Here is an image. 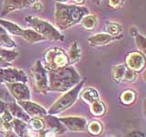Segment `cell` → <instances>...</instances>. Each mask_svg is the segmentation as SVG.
I'll use <instances>...</instances> for the list:
<instances>
[{"label": "cell", "mask_w": 146, "mask_h": 137, "mask_svg": "<svg viewBox=\"0 0 146 137\" xmlns=\"http://www.w3.org/2000/svg\"><path fill=\"white\" fill-rule=\"evenodd\" d=\"M90 10L83 6H75L56 3L55 6V24L60 30H66L80 23L82 17L88 15Z\"/></svg>", "instance_id": "6da1fadb"}, {"label": "cell", "mask_w": 146, "mask_h": 137, "mask_svg": "<svg viewBox=\"0 0 146 137\" xmlns=\"http://www.w3.org/2000/svg\"><path fill=\"white\" fill-rule=\"evenodd\" d=\"M48 90L64 92L80 81V76L73 67H64L49 70Z\"/></svg>", "instance_id": "7a4b0ae2"}, {"label": "cell", "mask_w": 146, "mask_h": 137, "mask_svg": "<svg viewBox=\"0 0 146 137\" xmlns=\"http://www.w3.org/2000/svg\"><path fill=\"white\" fill-rule=\"evenodd\" d=\"M25 22L29 27V29L35 30L36 33L41 35L46 39H50V40L64 39V37L60 33V31L47 20L42 19V18L38 17L29 16L25 17Z\"/></svg>", "instance_id": "3957f363"}, {"label": "cell", "mask_w": 146, "mask_h": 137, "mask_svg": "<svg viewBox=\"0 0 146 137\" xmlns=\"http://www.w3.org/2000/svg\"><path fill=\"white\" fill-rule=\"evenodd\" d=\"M44 67L49 70H58L64 67H67L68 62V54L61 48H49L43 53Z\"/></svg>", "instance_id": "277c9868"}, {"label": "cell", "mask_w": 146, "mask_h": 137, "mask_svg": "<svg viewBox=\"0 0 146 137\" xmlns=\"http://www.w3.org/2000/svg\"><path fill=\"white\" fill-rule=\"evenodd\" d=\"M84 80L80 81L79 83L76 85V87L70 89V90H68L66 93H64L60 98H58V100L55 102L52 107L49 110V114H57L58 112H61L63 111H65L68 108H70L71 105L76 102V100L79 96L80 91L83 86Z\"/></svg>", "instance_id": "5b68a950"}, {"label": "cell", "mask_w": 146, "mask_h": 137, "mask_svg": "<svg viewBox=\"0 0 146 137\" xmlns=\"http://www.w3.org/2000/svg\"><path fill=\"white\" fill-rule=\"evenodd\" d=\"M30 72L35 90L41 94L47 93L48 90V75L42 62L36 61L32 66Z\"/></svg>", "instance_id": "8992f818"}, {"label": "cell", "mask_w": 146, "mask_h": 137, "mask_svg": "<svg viewBox=\"0 0 146 137\" xmlns=\"http://www.w3.org/2000/svg\"><path fill=\"white\" fill-rule=\"evenodd\" d=\"M27 76L23 70L15 68H0V83H13V82H22L26 83Z\"/></svg>", "instance_id": "52a82bcc"}, {"label": "cell", "mask_w": 146, "mask_h": 137, "mask_svg": "<svg viewBox=\"0 0 146 137\" xmlns=\"http://www.w3.org/2000/svg\"><path fill=\"white\" fill-rule=\"evenodd\" d=\"M38 0H4L1 16H6L13 11L31 8L32 5Z\"/></svg>", "instance_id": "ba28073f"}, {"label": "cell", "mask_w": 146, "mask_h": 137, "mask_svg": "<svg viewBox=\"0 0 146 137\" xmlns=\"http://www.w3.org/2000/svg\"><path fill=\"white\" fill-rule=\"evenodd\" d=\"M127 68L129 70L136 72H141L145 67V57L141 51H133L128 54L126 58Z\"/></svg>", "instance_id": "9c48e42d"}, {"label": "cell", "mask_w": 146, "mask_h": 137, "mask_svg": "<svg viewBox=\"0 0 146 137\" xmlns=\"http://www.w3.org/2000/svg\"><path fill=\"white\" fill-rule=\"evenodd\" d=\"M7 88L10 91L11 95L17 100H29L30 90L27 86L22 82H13V83H6Z\"/></svg>", "instance_id": "30bf717a"}, {"label": "cell", "mask_w": 146, "mask_h": 137, "mask_svg": "<svg viewBox=\"0 0 146 137\" xmlns=\"http://www.w3.org/2000/svg\"><path fill=\"white\" fill-rule=\"evenodd\" d=\"M17 104L24 110L29 117L42 118L47 116V111L38 103L32 102L30 100H18Z\"/></svg>", "instance_id": "8fae6325"}, {"label": "cell", "mask_w": 146, "mask_h": 137, "mask_svg": "<svg viewBox=\"0 0 146 137\" xmlns=\"http://www.w3.org/2000/svg\"><path fill=\"white\" fill-rule=\"evenodd\" d=\"M121 39H122V35L118 36V37H114L111 35H109L107 33H97V34L90 36L88 39V42L91 46L98 47V46L108 45L109 43H111L113 41L119 40Z\"/></svg>", "instance_id": "7c38bea8"}, {"label": "cell", "mask_w": 146, "mask_h": 137, "mask_svg": "<svg viewBox=\"0 0 146 137\" xmlns=\"http://www.w3.org/2000/svg\"><path fill=\"white\" fill-rule=\"evenodd\" d=\"M58 120L62 122L68 129L74 132L84 131L87 126V121L80 117H63Z\"/></svg>", "instance_id": "4fadbf2b"}, {"label": "cell", "mask_w": 146, "mask_h": 137, "mask_svg": "<svg viewBox=\"0 0 146 137\" xmlns=\"http://www.w3.org/2000/svg\"><path fill=\"white\" fill-rule=\"evenodd\" d=\"M128 71V68L125 64H119L112 68L111 78L114 81L121 82L125 80V77Z\"/></svg>", "instance_id": "5bb4252c"}, {"label": "cell", "mask_w": 146, "mask_h": 137, "mask_svg": "<svg viewBox=\"0 0 146 137\" xmlns=\"http://www.w3.org/2000/svg\"><path fill=\"white\" fill-rule=\"evenodd\" d=\"M0 44H1V47L5 49L17 48V44L12 39L10 34L1 25H0Z\"/></svg>", "instance_id": "9a60e30c"}, {"label": "cell", "mask_w": 146, "mask_h": 137, "mask_svg": "<svg viewBox=\"0 0 146 137\" xmlns=\"http://www.w3.org/2000/svg\"><path fill=\"white\" fill-rule=\"evenodd\" d=\"M7 107L10 110V113L12 115L16 116L18 120H21L25 122L30 121V117L27 115L24 110H23L17 103H8Z\"/></svg>", "instance_id": "2e32d148"}, {"label": "cell", "mask_w": 146, "mask_h": 137, "mask_svg": "<svg viewBox=\"0 0 146 137\" xmlns=\"http://www.w3.org/2000/svg\"><path fill=\"white\" fill-rule=\"evenodd\" d=\"M80 25L85 30L91 31L98 25V17L97 16L92 15V14H88V15L84 16L80 20Z\"/></svg>", "instance_id": "e0dca14e"}, {"label": "cell", "mask_w": 146, "mask_h": 137, "mask_svg": "<svg viewBox=\"0 0 146 137\" xmlns=\"http://www.w3.org/2000/svg\"><path fill=\"white\" fill-rule=\"evenodd\" d=\"M122 30H123V27L120 23L112 22V21H106L105 22V27H104L105 33L114 36V37H118V36L122 35L121 34Z\"/></svg>", "instance_id": "ac0fdd59"}, {"label": "cell", "mask_w": 146, "mask_h": 137, "mask_svg": "<svg viewBox=\"0 0 146 137\" xmlns=\"http://www.w3.org/2000/svg\"><path fill=\"white\" fill-rule=\"evenodd\" d=\"M80 98L83 100L85 102L89 104H92L96 102H98V100H100V94L97 90L89 88L82 91V93L80 94Z\"/></svg>", "instance_id": "d6986e66"}, {"label": "cell", "mask_w": 146, "mask_h": 137, "mask_svg": "<svg viewBox=\"0 0 146 137\" xmlns=\"http://www.w3.org/2000/svg\"><path fill=\"white\" fill-rule=\"evenodd\" d=\"M81 56V50L79 46V43L77 41H73L70 45V50H68V62L70 64H74L80 61Z\"/></svg>", "instance_id": "ffe728a7"}, {"label": "cell", "mask_w": 146, "mask_h": 137, "mask_svg": "<svg viewBox=\"0 0 146 137\" xmlns=\"http://www.w3.org/2000/svg\"><path fill=\"white\" fill-rule=\"evenodd\" d=\"M46 122L48 123V127L51 129L50 131L58 132V134H63L65 132V128H64L61 122H59V120L57 118L53 116H46Z\"/></svg>", "instance_id": "44dd1931"}, {"label": "cell", "mask_w": 146, "mask_h": 137, "mask_svg": "<svg viewBox=\"0 0 146 137\" xmlns=\"http://www.w3.org/2000/svg\"><path fill=\"white\" fill-rule=\"evenodd\" d=\"M11 123V128L15 130V134H17L19 137H22L25 135V132L27 131L26 129V122L18 119H13Z\"/></svg>", "instance_id": "7402d4cb"}, {"label": "cell", "mask_w": 146, "mask_h": 137, "mask_svg": "<svg viewBox=\"0 0 146 137\" xmlns=\"http://www.w3.org/2000/svg\"><path fill=\"white\" fill-rule=\"evenodd\" d=\"M18 56V52L15 51V50H10V49H7L5 48L0 47V58L4 59L7 63L10 62L14 61L17 57Z\"/></svg>", "instance_id": "603a6c76"}, {"label": "cell", "mask_w": 146, "mask_h": 137, "mask_svg": "<svg viewBox=\"0 0 146 137\" xmlns=\"http://www.w3.org/2000/svg\"><path fill=\"white\" fill-rule=\"evenodd\" d=\"M90 112L91 113L95 116H102L105 113V111H106V108H105V105L103 102H102L100 100H98L92 104H90Z\"/></svg>", "instance_id": "cb8c5ba5"}, {"label": "cell", "mask_w": 146, "mask_h": 137, "mask_svg": "<svg viewBox=\"0 0 146 137\" xmlns=\"http://www.w3.org/2000/svg\"><path fill=\"white\" fill-rule=\"evenodd\" d=\"M135 99L136 93L134 90H126L121 95V100L124 104H131L132 102H134Z\"/></svg>", "instance_id": "d4e9b609"}, {"label": "cell", "mask_w": 146, "mask_h": 137, "mask_svg": "<svg viewBox=\"0 0 146 137\" xmlns=\"http://www.w3.org/2000/svg\"><path fill=\"white\" fill-rule=\"evenodd\" d=\"M134 38H135V42H136L137 48L140 49L139 51L143 52L144 54L145 49H146V39H145V38L141 34H140L139 32L134 36Z\"/></svg>", "instance_id": "484cf974"}, {"label": "cell", "mask_w": 146, "mask_h": 137, "mask_svg": "<svg viewBox=\"0 0 146 137\" xmlns=\"http://www.w3.org/2000/svg\"><path fill=\"white\" fill-rule=\"evenodd\" d=\"M88 131L92 135H98L102 131V125L99 122H92L88 125Z\"/></svg>", "instance_id": "4316f807"}, {"label": "cell", "mask_w": 146, "mask_h": 137, "mask_svg": "<svg viewBox=\"0 0 146 137\" xmlns=\"http://www.w3.org/2000/svg\"><path fill=\"white\" fill-rule=\"evenodd\" d=\"M31 127L33 128L35 131H41L44 129V122L40 118H32L29 121Z\"/></svg>", "instance_id": "83f0119b"}, {"label": "cell", "mask_w": 146, "mask_h": 137, "mask_svg": "<svg viewBox=\"0 0 146 137\" xmlns=\"http://www.w3.org/2000/svg\"><path fill=\"white\" fill-rule=\"evenodd\" d=\"M108 6L113 9H121L124 6L125 0H107Z\"/></svg>", "instance_id": "f1b7e54d"}, {"label": "cell", "mask_w": 146, "mask_h": 137, "mask_svg": "<svg viewBox=\"0 0 146 137\" xmlns=\"http://www.w3.org/2000/svg\"><path fill=\"white\" fill-rule=\"evenodd\" d=\"M1 119H2V121L4 122H6V123H10L12 121H13V115L10 113V112L9 111H6L5 112L2 113V116H1Z\"/></svg>", "instance_id": "f546056e"}, {"label": "cell", "mask_w": 146, "mask_h": 137, "mask_svg": "<svg viewBox=\"0 0 146 137\" xmlns=\"http://www.w3.org/2000/svg\"><path fill=\"white\" fill-rule=\"evenodd\" d=\"M8 107H7V104H6L2 100H0V113H3L6 111H8Z\"/></svg>", "instance_id": "4dcf8cb0"}, {"label": "cell", "mask_w": 146, "mask_h": 137, "mask_svg": "<svg viewBox=\"0 0 146 137\" xmlns=\"http://www.w3.org/2000/svg\"><path fill=\"white\" fill-rule=\"evenodd\" d=\"M32 9H34V10H41V9L43 8V6H42V4H41V2L38 1V2H36L34 3L33 5H32V7H31Z\"/></svg>", "instance_id": "1f68e13d"}, {"label": "cell", "mask_w": 146, "mask_h": 137, "mask_svg": "<svg viewBox=\"0 0 146 137\" xmlns=\"http://www.w3.org/2000/svg\"><path fill=\"white\" fill-rule=\"evenodd\" d=\"M68 1L73 3V5H75V6H83L86 0H68Z\"/></svg>", "instance_id": "d6a6232c"}, {"label": "cell", "mask_w": 146, "mask_h": 137, "mask_svg": "<svg viewBox=\"0 0 146 137\" xmlns=\"http://www.w3.org/2000/svg\"><path fill=\"white\" fill-rule=\"evenodd\" d=\"M127 137H144V134L141 132H131Z\"/></svg>", "instance_id": "836d02e7"}, {"label": "cell", "mask_w": 146, "mask_h": 137, "mask_svg": "<svg viewBox=\"0 0 146 137\" xmlns=\"http://www.w3.org/2000/svg\"><path fill=\"white\" fill-rule=\"evenodd\" d=\"M6 137H19V136L16 134L15 132H13L12 131H8L6 132Z\"/></svg>", "instance_id": "e575fe53"}, {"label": "cell", "mask_w": 146, "mask_h": 137, "mask_svg": "<svg viewBox=\"0 0 146 137\" xmlns=\"http://www.w3.org/2000/svg\"><path fill=\"white\" fill-rule=\"evenodd\" d=\"M45 137H56V134L53 131H48L45 134Z\"/></svg>", "instance_id": "d590c367"}, {"label": "cell", "mask_w": 146, "mask_h": 137, "mask_svg": "<svg viewBox=\"0 0 146 137\" xmlns=\"http://www.w3.org/2000/svg\"><path fill=\"white\" fill-rule=\"evenodd\" d=\"M56 3H62V4H66L68 0H55Z\"/></svg>", "instance_id": "8d00e7d4"}, {"label": "cell", "mask_w": 146, "mask_h": 137, "mask_svg": "<svg viewBox=\"0 0 146 137\" xmlns=\"http://www.w3.org/2000/svg\"><path fill=\"white\" fill-rule=\"evenodd\" d=\"M91 1L95 4H97V5H100V0H91Z\"/></svg>", "instance_id": "74e56055"}, {"label": "cell", "mask_w": 146, "mask_h": 137, "mask_svg": "<svg viewBox=\"0 0 146 137\" xmlns=\"http://www.w3.org/2000/svg\"><path fill=\"white\" fill-rule=\"evenodd\" d=\"M0 47H1V44H0Z\"/></svg>", "instance_id": "f35d334b"}]
</instances>
